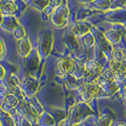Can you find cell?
Instances as JSON below:
<instances>
[{
    "mask_svg": "<svg viewBox=\"0 0 126 126\" xmlns=\"http://www.w3.org/2000/svg\"><path fill=\"white\" fill-rule=\"evenodd\" d=\"M24 107H25V114L26 116L30 118L32 121H36L37 118H36V112L35 110L33 109L32 106H31L30 105H25L24 106Z\"/></svg>",
    "mask_w": 126,
    "mask_h": 126,
    "instance_id": "obj_4",
    "label": "cell"
},
{
    "mask_svg": "<svg viewBox=\"0 0 126 126\" xmlns=\"http://www.w3.org/2000/svg\"><path fill=\"white\" fill-rule=\"evenodd\" d=\"M17 51L19 54L22 56L23 58L28 57V55L32 50V43L28 37H25L21 40H18L17 43Z\"/></svg>",
    "mask_w": 126,
    "mask_h": 126,
    "instance_id": "obj_1",
    "label": "cell"
},
{
    "mask_svg": "<svg viewBox=\"0 0 126 126\" xmlns=\"http://www.w3.org/2000/svg\"><path fill=\"white\" fill-rule=\"evenodd\" d=\"M0 126H2V125H1V122H0Z\"/></svg>",
    "mask_w": 126,
    "mask_h": 126,
    "instance_id": "obj_9",
    "label": "cell"
},
{
    "mask_svg": "<svg viewBox=\"0 0 126 126\" xmlns=\"http://www.w3.org/2000/svg\"><path fill=\"white\" fill-rule=\"evenodd\" d=\"M0 3V12L2 15L10 16L17 10V7L14 2H2Z\"/></svg>",
    "mask_w": 126,
    "mask_h": 126,
    "instance_id": "obj_3",
    "label": "cell"
},
{
    "mask_svg": "<svg viewBox=\"0 0 126 126\" xmlns=\"http://www.w3.org/2000/svg\"><path fill=\"white\" fill-rule=\"evenodd\" d=\"M14 35L18 40H21V39L25 38V35H26L25 30L24 29V28L22 26H18L14 31Z\"/></svg>",
    "mask_w": 126,
    "mask_h": 126,
    "instance_id": "obj_5",
    "label": "cell"
},
{
    "mask_svg": "<svg viewBox=\"0 0 126 126\" xmlns=\"http://www.w3.org/2000/svg\"><path fill=\"white\" fill-rule=\"evenodd\" d=\"M73 62L69 58H62L57 62V69L60 74H66L72 71Z\"/></svg>",
    "mask_w": 126,
    "mask_h": 126,
    "instance_id": "obj_2",
    "label": "cell"
},
{
    "mask_svg": "<svg viewBox=\"0 0 126 126\" xmlns=\"http://www.w3.org/2000/svg\"><path fill=\"white\" fill-rule=\"evenodd\" d=\"M6 54V47L5 43L2 39H0V59L2 58L4 54Z\"/></svg>",
    "mask_w": 126,
    "mask_h": 126,
    "instance_id": "obj_6",
    "label": "cell"
},
{
    "mask_svg": "<svg viewBox=\"0 0 126 126\" xmlns=\"http://www.w3.org/2000/svg\"><path fill=\"white\" fill-rule=\"evenodd\" d=\"M2 21H3V16H2L1 12H0V25L2 24Z\"/></svg>",
    "mask_w": 126,
    "mask_h": 126,
    "instance_id": "obj_8",
    "label": "cell"
},
{
    "mask_svg": "<svg viewBox=\"0 0 126 126\" xmlns=\"http://www.w3.org/2000/svg\"><path fill=\"white\" fill-rule=\"evenodd\" d=\"M6 75V70L3 68V66L0 65V80H2L5 77Z\"/></svg>",
    "mask_w": 126,
    "mask_h": 126,
    "instance_id": "obj_7",
    "label": "cell"
}]
</instances>
